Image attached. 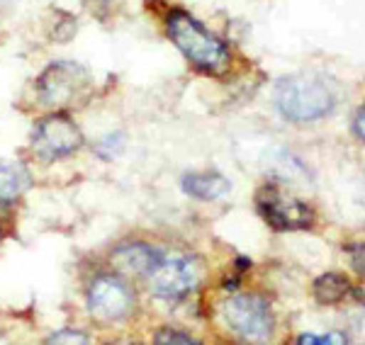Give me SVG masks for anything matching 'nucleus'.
Returning <instances> with one entry per match:
<instances>
[{"label":"nucleus","mask_w":365,"mask_h":345,"mask_svg":"<svg viewBox=\"0 0 365 345\" xmlns=\"http://www.w3.org/2000/svg\"><path fill=\"white\" fill-rule=\"evenodd\" d=\"M161 250L154 248L149 243L141 241H129L117 245L110 255V262H113V270L122 277H141L146 280L149 272L156 267V262L161 260Z\"/></svg>","instance_id":"1a4fd4ad"},{"label":"nucleus","mask_w":365,"mask_h":345,"mask_svg":"<svg viewBox=\"0 0 365 345\" xmlns=\"http://www.w3.org/2000/svg\"><path fill=\"white\" fill-rule=\"evenodd\" d=\"M349 338H353L358 345H365V304L349 314Z\"/></svg>","instance_id":"dca6fc26"},{"label":"nucleus","mask_w":365,"mask_h":345,"mask_svg":"<svg viewBox=\"0 0 365 345\" xmlns=\"http://www.w3.org/2000/svg\"><path fill=\"white\" fill-rule=\"evenodd\" d=\"M0 236H3V231H0Z\"/></svg>","instance_id":"5701e85b"},{"label":"nucleus","mask_w":365,"mask_h":345,"mask_svg":"<svg viewBox=\"0 0 365 345\" xmlns=\"http://www.w3.org/2000/svg\"><path fill=\"white\" fill-rule=\"evenodd\" d=\"M108 345H134V343H127V341H115V343H108Z\"/></svg>","instance_id":"4be33fe9"},{"label":"nucleus","mask_w":365,"mask_h":345,"mask_svg":"<svg viewBox=\"0 0 365 345\" xmlns=\"http://www.w3.org/2000/svg\"><path fill=\"white\" fill-rule=\"evenodd\" d=\"M232 190V183L220 173H187L182 175V192L195 200L215 202Z\"/></svg>","instance_id":"9d476101"},{"label":"nucleus","mask_w":365,"mask_h":345,"mask_svg":"<svg viewBox=\"0 0 365 345\" xmlns=\"http://www.w3.org/2000/svg\"><path fill=\"white\" fill-rule=\"evenodd\" d=\"M351 294V282L341 272H324L314 282V297L319 304H341Z\"/></svg>","instance_id":"f8f14e48"},{"label":"nucleus","mask_w":365,"mask_h":345,"mask_svg":"<svg viewBox=\"0 0 365 345\" xmlns=\"http://www.w3.org/2000/svg\"><path fill=\"white\" fill-rule=\"evenodd\" d=\"M353 129H356V137L365 142V105L356 112V120H353Z\"/></svg>","instance_id":"412c9836"},{"label":"nucleus","mask_w":365,"mask_h":345,"mask_svg":"<svg viewBox=\"0 0 365 345\" xmlns=\"http://www.w3.org/2000/svg\"><path fill=\"white\" fill-rule=\"evenodd\" d=\"M154 345H197L192 341L190 336H185L182 331H175V329H161L156 331L154 336Z\"/></svg>","instance_id":"a211bd4d"},{"label":"nucleus","mask_w":365,"mask_h":345,"mask_svg":"<svg viewBox=\"0 0 365 345\" xmlns=\"http://www.w3.org/2000/svg\"><path fill=\"white\" fill-rule=\"evenodd\" d=\"M122 149H125V134H120V132L108 134V137H103L96 144V151L103 156V159H113V156L120 154Z\"/></svg>","instance_id":"2eb2a0df"},{"label":"nucleus","mask_w":365,"mask_h":345,"mask_svg":"<svg viewBox=\"0 0 365 345\" xmlns=\"http://www.w3.org/2000/svg\"><path fill=\"white\" fill-rule=\"evenodd\" d=\"M93 92V73L78 61H54L34 80L37 100L51 110L78 107Z\"/></svg>","instance_id":"7ed1b4c3"},{"label":"nucleus","mask_w":365,"mask_h":345,"mask_svg":"<svg viewBox=\"0 0 365 345\" xmlns=\"http://www.w3.org/2000/svg\"><path fill=\"white\" fill-rule=\"evenodd\" d=\"M222 317H225V324L232 329L234 336L253 345L268 343L275 329V319L268 302L258 294H251V292L229 297L222 304Z\"/></svg>","instance_id":"423d86ee"},{"label":"nucleus","mask_w":365,"mask_h":345,"mask_svg":"<svg viewBox=\"0 0 365 345\" xmlns=\"http://www.w3.org/2000/svg\"><path fill=\"white\" fill-rule=\"evenodd\" d=\"M44 345H91V336L78 329H58L46 336Z\"/></svg>","instance_id":"ddd939ff"},{"label":"nucleus","mask_w":365,"mask_h":345,"mask_svg":"<svg viewBox=\"0 0 365 345\" xmlns=\"http://www.w3.org/2000/svg\"><path fill=\"white\" fill-rule=\"evenodd\" d=\"M275 107L287 122H319L336 107V90L319 75H285L275 85Z\"/></svg>","instance_id":"f03ea898"},{"label":"nucleus","mask_w":365,"mask_h":345,"mask_svg":"<svg viewBox=\"0 0 365 345\" xmlns=\"http://www.w3.org/2000/svg\"><path fill=\"white\" fill-rule=\"evenodd\" d=\"M297 345H349V336L341 331H329L324 336H317V333H302L297 338Z\"/></svg>","instance_id":"4468645a"},{"label":"nucleus","mask_w":365,"mask_h":345,"mask_svg":"<svg viewBox=\"0 0 365 345\" xmlns=\"http://www.w3.org/2000/svg\"><path fill=\"white\" fill-rule=\"evenodd\" d=\"M346 253H349V260H351V267L356 270L358 275H365V233L346 245Z\"/></svg>","instance_id":"f3484780"},{"label":"nucleus","mask_w":365,"mask_h":345,"mask_svg":"<svg viewBox=\"0 0 365 345\" xmlns=\"http://www.w3.org/2000/svg\"><path fill=\"white\" fill-rule=\"evenodd\" d=\"M256 212L275 231H307L314 224V209L278 183H268L256 192Z\"/></svg>","instance_id":"0eeeda50"},{"label":"nucleus","mask_w":365,"mask_h":345,"mask_svg":"<svg viewBox=\"0 0 365 345\" xmlns=\"http://www.w3.org/2000/svg\"><path fill=\"white\" fill-rule=\"evenodd\" d=\"M91 314L100 321H122L134 309V290L127 277L117 272H100L91 280L86 292Z\"/></svg>","instance_id":"6e6552de"},{"label":"nucleus","mask_w":365,"mask_h":345,"mask_svg":"<svg viewBox=\"0 0 365 345\" xmlns=\"http://www.w3.org/2000/svg\"><path fill=\"white\" fill-rule=\"evenodd\" d=\"M76 29H78V22H76L73 15L63 13V20H56L54 25V32H51V37H54V42H68V39H73Z\"/></svg>","instance_id":"6ab92c4d"},{"label":"nucleus","mask_w":365,"mask_h":345,"mask_svg":"<svg viewBox=\"0 0 365 345\" xmlns=\"http://www.w3.org/2000/svg\"><path fill=\"white\" fill-rule=\"evenodd\" d=\"M86 144L83 132L76 124V120L63 110L39 117L29 132V149L44 163H54L68 159L76 151H81Z\"/></svg>","instance_id":"20e7f679"},{"label":"nucleus","mask_w":365,"mask_h":345,"mask_svg":"<svg viewBox=\"0 0 365 345\" xmlns=\"http://www.w3.org/2000/svg\"><path fill=\"white\" fill-rule=\"evenodd\" d=\"M166 34L197 71L207 75L227 73L229 63H232V51L195 15L185 13V10H170L166 17Z\"/></svg>","instance_id":"f257e3e1"},{"label":"nucleus","mask_w":365,"mask_h":345,"mask_svg":"<svg viewBox=\"0 0 365 345\" xmlns=\"http://www.w3.org/2000/svg\"><path fill=\"white\" fill-rule=\"evenodd\" d=\"M29 171L22 163L0 161V207L15 204L29 187Z\"/></svg>","instance_id":"9b49d317"},{"label":"nucleus","mask_w":365,"mask_h":345,"mask_svg":"<svg viewBox=\"0 0 365 345\" xmlns=\"http://www.w3.org/2000/svg\"><path fill=\"white\" fill-rule=\"evenodd\" d=\"M83 5L88 8V13L96 15V17H108V13L113 10V0H83Z\"/></svg>","instance_id":"aec40b11"},{"label":"nucleus","mask_w":365,"mask_h":345,"mask_svg":"<svg viewBox=\"0 0 365 345\" xmlns=\"http://www.w3.org/2000/svg\"><path fill=\"white\" fill-rule=\"evenodd\" d=\"M202 282V265L190 253H163L146 277V287L158 299H182Z\"/></svg>","instance_id":"39448f33"}]
</instances>
